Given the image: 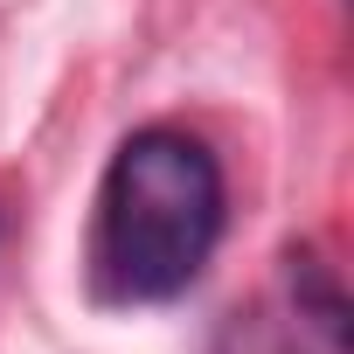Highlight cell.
<instances>
[{"label": "cell", "mask_w": 354, "mask_h": 354, "mask_svg": "<svg viewBox=\"0 0 354 354\" xmlns=\"http://www.w3.org/2000/svg\"><path fill=\"white\" fill-rule=\"evenodd\" d=\"M223 223L230 188L209 139L181 125H139L118 139L97 181L91 278L118 306H167L209 271Z\"/></svg>", "instance_id": "1"}, {"label": "cell", "mask_w": 354, "mask_h": 354, "mask_svg": "<svg viewBox=\"0 0 354 354\" xmlns=\"http://www.w3.org/2000/svg\"><path fill=\"white\" fill-rule=\"evenodd\" d=\"M292 299H299V313H306L333 347H347V299H340V285L326 278V264H319L313 250H292Z\"/></svg>", "instance_id": "2"}]
</instances>
